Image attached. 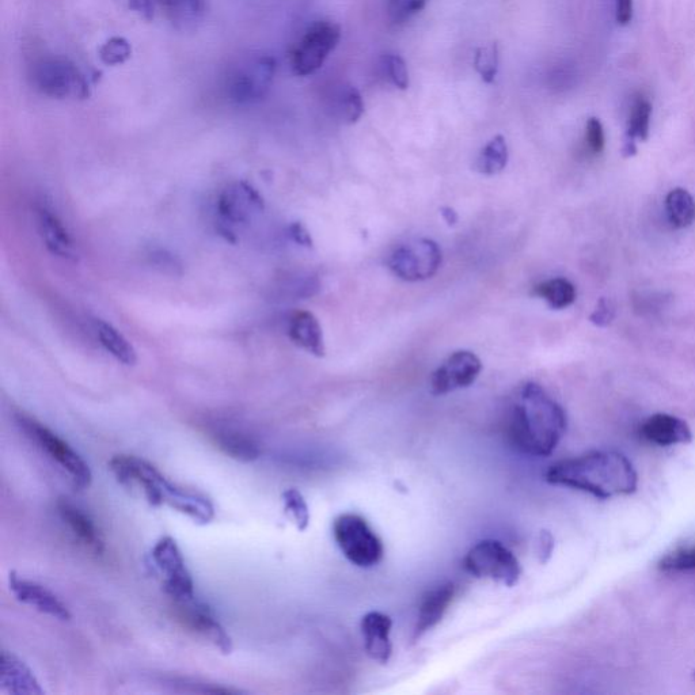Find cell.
<instances>
[{
	"label": "cell",
	"instance_id": "cell-26",
	"mask_svg": "<svg viewBox=\"0 0 695 695\" xmlns=\"http://www.w3.org/2000/svg\"><path fill=\"white\" fill-rule=\"evenodd\" d=\"M666 211L675 229H687L695 222L694 197L686 189H672L666 197Z\"/></svg>",
	"mask_w": 695,
	"mask_h": 695
},
{
	"label": "cell",
	"instance_id": "cell-25",
	"mask_svg": "<svg viewBox=\"0 0 695 695\" xmlns=\"http://www.w3.org/2000/svg\"><path fill=\"white\" fill-rule=\"evenodd\" d=\"M652 105L643 96L634 98L632 109H630L628 131H626V142L624 155L626 158L634 157L637 154L636 143L645 142L649 136L651 128Z\"/></svg>",
	"mask_w": 695,
	"mask_h": 695
},
{
	"label": "cell",
	"instance_id": "cell-1",
	"mask_svg": "<svg viewBox=\"0 0 695 695\" xmlns=\"http://www.w3.org/2000/svg\"><path fill=\"white\" fill-rule=\"evenodd\" d=\"M567 413L537 383H526L518 401L508 409L505 435L516 451L530 457L545 458L554 453L565 432Z\"/></svg>",
	"mask_w": 695,
	"mask_h": 695
},
{
	"label": "cell",
	"instance_id": "cell-14",
	"mask_svg": "<svg viewBox=\"0 0 695 695\" xmlns=\"http://www.w3.org/2000/svg\"><path fill=\"white\" fill-rule=\"evenodd\" d=\"M174 605H176L178 618L184 622L186 628L203 636L205 640L210 641L223 653L233 651V640H231L230 634L215 617L214 611L197 600L196 596L192 599L182 600V602H174Z\"/></svg>",
	"mask_w": 695,
	"mask_h": 695
},
{
	"label": "cell",
	"instance_id": "cell-17",
	"mask_svg": "<svg viewBox=\"0 0 695 695\" xmlns=\"http://www.w3.org/2000/svg\"><path fill=\"white\" fill-rule=\"evenodd\" d=\"M640 434L648 443L659 447L693 442V432L685 420L679 417L656 413L641 424Z\"/></svg>",
	"mask_w": 695,
	"mask_h": 695
},
{
	"label": "cell",
	"instance_id": "cell-7",
	"mask_svg": "<svg viewBox=\"0 0 695 695\" xmlns=\"http://www.w3.org/2000/svg\"><path fill=\"white\" fill-rule=\"evenodd\" d=\"M463 565L477 579H489L507 587H514L522 575L518 558L496 539L476 543L467 552Z\"/></svg>",
	"mask_w": 695,
	"mask_h": 695
},
{
	"label": "cell",
	"instance_id": "cell-39",
	"mask_svg": "<svg viewBox=\"0 0 695 695\" xmlns=\"http://www.w3.org/2000/svg\"><path fill=\"white\" fill-rule=\"evenodd\" d=\"M633 18V0H615V20L621 26L629 25Z\"/></svg>",
	"mask_w": 695,
	"mask_h": 695
},
{
	"label": "cell",
	"instance_id": "cell-3",
	"mask_svg": "<svg viewBox=\"0 0 695 695\" xmlns=\"http://www.w3.org/2000/svg\"><path fill=\"white\" fill-rule=\"evenodd\" d=\"M109 466L120 484L140 486L151 505H169L200 524L214 520L215 508L207 497L172 484L150 462L132 455H116Z\"/></svg>",
	"mask_w": 695,
	"mask_h": 695
},
{
	"label": "cell",
	"instance_id": "cell-16",
	"mask_svg": "<svg viewBox=\"0 0 695 695\" xmlns=\"http://www.w3.org/2000/svg\"><path fill=\"white\" fill-rule=\"evenodd\" d=\"M10 591L17 600L24 603L26 606L33 607L34 610L40 613L47 614L49 617L59 619V621L67 622L71 619L70 610L64 605L62 600L44 586L34 581L21 579L11 573L9 579Z\"/></svg>",
	"mask_w": 695,
	"mask_h": 695
},
{
	"label": "cell",
	"instance_id": "cell-27",
	"mask_svg": "<svg viewBox=\"0 0 695 695\" xmlns=\"http://www.w3.org/2000/svg\"><path fill=\"white\" fill-rule=\"evenodd\" d=\"M534 294L545 300L554 310L567 309L575 303L577 296L575 286L564 277L543 281L534 288Z\"/></svg>",
	"mask_w": 695,
	"mask_h": 695
},
{
	"label": "cell",
	"instance_id": "cell-28",
	"mask_svg": "<svg viewBox=\"0 0 695 695\" xmlns=\"http://www.w3.org/2000/svg\"><path fill=\"white\" fill-rule=\"evenodd\" d=\"M508 163V146L504 136L497 135L482 148L476 162V170L485 176L503 172Z\"/></svg>",
	"mask_w": 695,
	"mask_h": 695
},
{
	"label": "cell",
	"instance_id": "cell-42",
	"mask_svg": "<svg viewBox=\"0 0 695 695\" xmlns=\"http://www.w3.org/2000/svg\"><path fill=\"white\" fill-rule=\"evenodd\" d=\"M443 219L446 220L448 226H454L458 222V214L450 207H443L442 210Z\"/></svg>",
	"mask_w": 695,
	"mask_h": 695
},
{
	"label": "cell",
	"instance_id": "cell-2",
	"mask_svg": "<svg viewBox=\"0 0 695 695\" xmlns=\"http://www.w3.org/2000/svg\"><path fill=\"white\" fill-rule=\"evenodd\" d=\"M545 478L549 484L590 493L600 500L630 496L638 488L636 469L617 451H591L562 459L549 467Z\"/></svg>",
	"mask_w": 695,
	"mask_h": 695
},
{
	"label": "cell",
	"instance_id": "cell-23",
	"mask_svg": "<svg viewBox=\"0 0 695 695\" xmlns=\"http://www.w3.org/2000/svg\"><path fill=\"white\" fill-rule=\"evenodd\" d=\"M212 438L220 451L227 457L241 462H253L260 458L261 450L256 440L242 434L235 428H218L212 432Z\"/></svg>",
	"mask_w": 695,
	"mask_h": 695
},
{
	"label": "cell",
	"instance_id": "cell-4",
	"mask_svg": "<svg viewBox=\"0 0 695 695\" xmlns=\"http://www.w3.org/2000/svg\"><path fill=\"white\" fill-rule=\"evenodd\" d=\"M333 537L345 558L359 568H372L385 556V546L367 520L358 514H343L333 523Z\"/></svg>",
	"mask_w": 695,
	"mask_h": 695
},
{
	"label": "cell",
	"instance_id": "cell-36",
	"mask_svg": "<svg viewBox=\"0 0 695 695\" xmlns=\"http://www.w3.org/2000/svg\"><path fill=\"white\" fill-rule=\"evenodd\" d=\"M429 0H389V14L391 21L401 24L420 13Z\"/></svg>",
	"mask_w": 695,
	"mask_h": 695
},
{
	"label": "cell",
	"instance_id": "cell-22",
	"mask_svg": "<svg viewBox=\"0 0 695 695\" xmlns=\"http://www.w3.org/2000/svg\"><path fill=\"white\" fill-rule=\"evenodd\" d=\"M455 595L454 584L447 583L429 591L421 600L419 618L415 630V637H423L429 630L434 629L442 621L444 614L453 602Z\"/></svg>",
	"mask_w": 695,
	"mask_h": 695
},
{
	"label": "cell",
	"instance_id": "cell-18",
	"mask_svg": "<svg viewBox=\"0 0 695 695\" xmlns=\"http://www.w3.org/2000/svg\"><path fill=\"white\" fill-rule=\"evenodd\" d=\"M393 621L389 615L381 611H371L362 619L364 649L370 659L381 664L389 663L393 655V645L390 641Z\"/></svg>",
	"mask_w": 695,
	"mask_h": 695
},
{
	"label": "cell",
	"instance_id": "cell-35",
	"mask_svg": "<svg viewBox=\"0 0 695 695\" xmlns=\"http://www.w3.org/2000/svg\"><path fill=\"white\" fill-rule=\"evenodd\" d=\"M129 56H131V47H129L128 41L120 39V37H113L100 49V58L108 66L124 63Z\"/></svg>",
	"mask_w": 695,
	"mask_h": 695
},
{
	"label": "cell",
	"instance_id": "cell-20",
	"mask_svg": "<svg viewBox=\"0 0 695 695\" xmlns=\"http://www.w3.org/2000/svg\"><path fill=\"white\" fill-rule=\"evenodd\" d=\"M288 336L292 343L317 358L326 353L324 333L321 324L310 311H296L288 321Z\"/></svg>",
	"mask_w": 695,
	"mask_h": 695
},
{
	"label": "cell",
	"instance_id": "cell-15",
	"mask_svg": "<svg viewBox=\"0 0 695 695\" xmlns=\"http://www.w3.org/2000/svg\"><path fill=\"white\" fill-rule=\"evenodd\" d=\"M36 222L40 237L49 253L62 258V260H77V245H75L66 224L52 210V207L47 204L37 205Z\"/></svg>",
	"mask_w": 695,
	"mask_h": 695
},
{
	"label": "cell",
	"instance_id": "cell-29",
	"mask_svg": "<svg viewBox=\"0 0 695 695\" xmlns=\"http://www.w3.org/2000/svg\"><path fill=\"white\" fill-rule=\"evenodd\" d=\"M333 108L338 119L343 120L344 123H358L364 113L362 94L355 86H340L334 93Z\"/></svg>",
	"mask_w": 695,
	"mask_h": 695
},
{
	"label": "cell",
	"instance_id": "cell-13",
	"mask_svg": "<svg viewBox=\"0 0 695 695\" xmlns=\"http://www.w3.org/2000/svg\"><path fill=\"white\" fill-rule=\"evenodd\" d=\"M482 371L481 360L476 353L470 351L454 352L432 374L431 393L434 396H446L455 390L472 386Z\"/></svg>",
	"mask_w": 695,
	"mask_h": 695
},
{
	"label": "cell",
	"instance_id": "cell-32",
	"mask_svg": "<svg viewBox=\"0 0 695 695\" xmlns=\"http://www.w3.org/2000/svg\"><path fill=\"white\" fill-rule=\"evenodd\" d=\"M657 568L662 572H691L695 571V548H682L666 554L657 562Z\"/></svg>",
	"mask_w": 695,
	"mask_h": 695
},
{
	"label": "cell",
	"instance_id": "cell-38",
	"mask_svg": "<svg viewBox=\"0 0 695 695\" xmlns=\"http://www.w3.org/2000/svg\"><path fill=\"white\" fill-rule=\"evenodd\" d=\"M615 318V306L610 299L600 298L595 310L590 315V321L598 328H606Z\"/></svg>",
	"mask_w": 695,
	"mask_h": 695
},
{
	"label": "cell",
	"instance_id": "cell-33",
	"mask_svg": "<svg viewBox=\"0 0 695 695\" xmlns=\"http://www.w3.org/2000/svg\"><path fill=\"white\" fill-rule=\"evenodd\" d=\"M383 71L398 89L406 90L409 87V71L405 60L398 55H385L382 58Z\"/></svg>",
	"mask_w": 695,
	"mask_h": 695
},
{
	"label": "cell",
	"instance_id": "cell-8",
	"mask_svg": "<svg viewBox=\"0 0 695 695\" xmlns=\"http://www.w3.org/2000/svg\"><path fill=\"white\" fill-rule=\"evenodd\" d=\"M341 40L340 26L330 21H317L306 30L291 56L292 71L298 77H309L324 66L330 53Z\"/></svg>",
	"mask_w": 695,
	"mask_h": 695
},
{
	"label": "cell",
	"instance_id": "cell-41",
	"mask_svg": "<svg viewBox=\"0 0 695 695\" xmlns=\"http://www.w3.org/2000/svg\"><path fill=\"white\" fill-rule=\"evenodd\" d=\"M129 6L143 17H153L154 9L151 0H129Z\"/></svg>",
	"mask_w": 695,
	"mask_h": 695
},
{
	"label": "cell",
	"instance_id": "cell-5",
	"mask_svg": "<svg viewBox=\"0 0 695 695\" xmlns=\"http://www.w3.org/2000/svg\"><path fill=\"white\" fill-rule=\"evenodd\" d=\"M264 199L252 184L234 181L227 184L216 200V224L224 237L234 241L238 231L264 211Z\"/></svg>",
	"mask_w": 695,
	"mask_h": 695
},
{
	"label": "cell",
	"instance_id": "cell-10",
	"mask_svg": "<svg viewBox=\"0 0 695 695\" xmlns=\"http://www.w3.org/2000/svg\"><path fill=\"white\" fill-rule=\"evenodd\" d=\"M33 83L44 96L85 98L87 83L78 67L63 58L41 59L33 67Z\"/></svg>",
	"mask_w": 695,
	"mask_h": 695
},
{
	"label": "cell",
	"instance_id": "cell-37",
	"mask_svg": "<svg viewBox=\"0 0 695 695\" xmlns=\"http://www.w3.org/2000/svg\"><path fill=\"white\" fill-rule=\"evenodd\" d=\"M586 143L592 154H600L605 148V129L596 117L588 119L586 125Z\"/></svg>",
	"mask_w": 695,
	"mask_h": 695
},
{
	"label": "cell",
	"instance_id": "cell-12",
	"mask_svg": "<svg viewBox=\"0 0 695 695\" xmlns=\"http://www.w3.org/2000/svg\"><path fill=\"white\" fill-rule=\"evenodd\" d=\"M276 62L269 56L250 60L234 72L229 83V96L237 104H253L260 101L271 89L275 77Z\"/></svg>",
	"mask_w": 695,
	"mask_h": 695
},
{
	"label": "cell",
	"instance_id": "cell-9",
	"mask_svg": "<svg viewBox=\"0 0 695 695\" xmlns=\"http://www.w3.org/2000/svg\"><path fill=\"white\" fill-rule=\"evenodd\" d=\"M442 260L438 243L432 239H417L394 250L387 264L398 279L415 283L435 276Z\"/></svg>",
	"mask_w": 695,
	"mask_h": 695
},
{
	"label": "cell",
	"instance_id": "cell-43",
	"mask_svg": "<svg viewBox=\"0 0 695 695\" xmlns=\"http://www.w3.org/2000/svg\"><path fill=\"white\" fill-rule=\"evenodd\" d=\"M693 679H694V681H695V671L693 672Z\"/></svg>",
	"mask_w": 695,
	"mask_h": 695
},
{
	"label": "cell",
	"instance_id": "cell-11",
	"mask_svg": "<svg viewBox=\"0 0 695 695\" xmlns=\"http://www.w3.org/2000/svg\"><path fill=\"white\" fill-rule=\"evenodd\" d=\"M151 556L155 567L165 577L163 588L174 602L195 598V583L186 568L184 556L172 537L159 539Z\"/></svg>",
	"mask_w": 695,
	"mask_h": 695
},
{
	"label": "cell",
	"instance_id": "cell-34",
	"mask_svg": "<svg viewBox=\"0 0 695 695\" xmlns=\"http://www.w3.org/2000/svg\"><path fill=\"white\" fill-rule=\"evenodd\" d=\"M166 6L174 22L186 24L199 17L203 9V0H167Z\"/></svg>",
	"mask_w": 695,
	"mask_h": 695
},
{
	"label": "cell",
	"instance_id": "cell-21",
	"mask_svg": "<svg viewBox=\"0 0 695 695\" xmlns=\"http://www.w3.org/2000/svg\"><path fill=\"white\" fill-rule=\"evenodd\" d=\"M58 512L63 522L70 527L72 534H74L83 545L98 554L104 552L105 542L104 538H102L101 531L98 530L93 519H91L89 515H86L81 508L72 504L70 500L60 499L58 501Z\"/></svg>",
	"mask_w": 695,
	"mask_h": 695
},
{
	"label": "cell",
	"instance_id": "cell-6",
	"mask_svg": "<svg viewBox=\"0 0 695 695\" xmlns=\"http://www.w3.org/2000/svg\"><path fill=\"white\" fill-rule=\"evenodd\" d=\"M15 420L28 438L39 444L41 450L45 451L53 461L58 462L66 470L78 489L89 488L91 481H93L90 467L70 444L64 442L40 421L26 416L24 413L17 415Z\"/></svg>",
	"mask_w": 695,
	"mask_h": 695
},
{
	"label": "cell",
	"instance_id": "cell-31",
	"mask_svg": "<svg viewBox=\"0 0 695 695\" xmlns=\"http://www.w3.org/2000/svg\"><path fill=\"white\" fill-rule=\"evenodd\" d=\"M474 68H476L482 81L493 83L499 72V47L491 44L489 47L478 48L474 53Z\"/></svg>",
	"mask_w": 695,
	"mask_h": 695
},
{
	"label": "cell",
	"instance_id": "cell-19",
	"mask_svg": "<svg viewBox=\"0 0 695 695\" xmlns=\"http://www.w3.org/2000/svg\"><path fill=\"white\" fill-rule=\"evenodd\" d=\"M0 687L10 694L41 695L43 687L32 670L13 653L3 651L0 659Z\"/></svg>",
	"mask_w": 695,
	"mask_h": 695
},
{
	"label": "cell",
	"instance_id": "cell-40",
	"mask_svg": "<svg viewBox=\"0 0 695 695\" xmlns=\"http://www.w3.org/2000/svg\"><path fill=\"white\" fill-rule=\"evenodd\" d=\"M290 230L291 237L292 239H294L296 243H299V245L307 246V248H311V246H313V239H311L309 231H307L305 227L302 226V224H292Z\"/></svg>",
	"mask_w": 695,
	"mask_h": 695
},
{
	"label": "cell",
	"instance_id": "cell-24",
	"mask_svg": "<svg viewBox=\"0 0 695 695\" xmlns=\"http://www.w3.org/2000/svg\"><path fill=\"white\" fill-rule=\"evenodd\" d=\"M96 333L102 347L117 362L128 367L135 366L138 363V352H136L134 344L115 326L98 319L96 322Z\"/></svg>",
	"mask_w": 695,
	"mask_h": 695
},
{
	"label": "cell",
	"instance_id": "cell-30",
	"mask_svg": "<svg viewBox=\"0 0 695 695\" xmlns=\"http://www.w3.org/2000/svg\"><path fill=\"white\" fill-rule=\"evenodd\" d=\"M281 499H283L284 511L294 520L296 529L306 531L310 524V510L302 493L298 489H287L281 495Z\"/></svg>",
	"mask_w": 695,
	"mask_h": 695
}]
</instances>
